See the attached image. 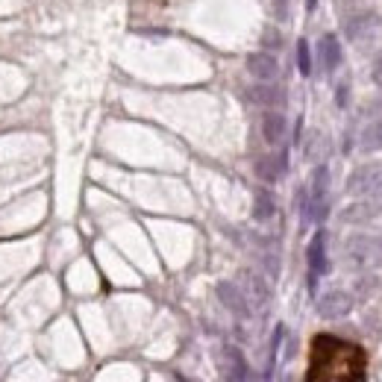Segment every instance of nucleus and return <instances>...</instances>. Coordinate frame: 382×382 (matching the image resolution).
I'll return each instance as SVG.
<instances>
[{"label":"nucleus","mask_w":382,"mask_h":382,"mask_svg":"<svg viewBox=\"0 0 382 382\" xmlns=\"http://www.w3.org/2000/svg\"><path fill=\"white\" fill-rule=\"evenodd\" d=\"M327 232L324 230H318L315 238H312V245H309V271H312V286H315V279L320 274H327Z\"/></svg>","instance_id":"obj_10"},{"label":"nucleus","mask_w":382,"mask_h":382,"mask_svg":"<svg viewBox=\"0 0 382 382\" xmlns=\"http://www.w3.org/2000/svg\"><path fill=\"white\" fill-rule=\"evenodd\" d=\"M361 150H382V118L373 120L371 127H365V133H361Z\"/></svg>","instance_id":"obj_17"},{"label":"nucleus","mask_w":382,"mask_h":382,"mask_svg":"<svg viewBox=\"0 0 382 382\" xmlns=\"http://www.w3.org/2000/svg\"><path fill=\"white\" fill-rule=\"evenodd\" d=\"M350 309H353V297L347 291H327L318 300V315L327 320L344 318V315H350Z\"/></svg>","instance_id":"obj_4"},{"label":"nucleus","mask_w":382,"mask_h":382,"mask_svg":"<svg viewBox=\"0 0 382 382\" xmlns=\"http://www.w3.org/2000/svg\"><path fill=\"white\" fill-rule=\"evenodd\" d=\"M379 30V15L376 12H356L350 18H344V33L353 42H361V38H373Z\"/></svg>","instance_id":"obj_5"},{"label":"nucleus","mask_w":382,"mask_h":382,"mask_svg":"<svg viewBox=\"0 0 382 382\" xmlns=\"http://www.w3.org/2000/svg\"><path fill=\"white\" fill-rule=\"evenodd\" d=\"M371 77H373V83L382 89V50H379V56L373 59V68H371Z\"/></svg>","instance_id":"obj_20"},{"label":"nucleus","mask_w":382,"mask_h":382,"mask_svg":"<svg viewBox=\"0 0 382 382\" xmlns=\"http://www.w3.org/2000/svg\"><path fill=\"white\" fill-rule=\"evenodd\" d=\"M238 288L245 291L247 303H253V306H265L268 300H271V291L265 286V279L259 276V274H253V271H241V286Z\"/></svg>","instance_id":"obj_8"},{"label":"nucleus","mask_w":382,"mask_h":382,"mask_svg":"<svg viewBox=\"0 0 382 382\" xmlns=\"http://www.w3.org/2000/svg\"><path fill=\"white\" fill-rule=\"evenodd\" d=\"M361 376H365V350L335 335H315L306 382H361Z\"/></svg>","instance_id":"obj_1"},{"label":"nucleus","mask_w":382,"mask_h":382,"mask_svg":"<svg viewBox=\"0 0 382 382\" xmlns=\"http://www.w3.org/2000/svg\"><path fill=\"white\" fill-rule=\"evenodd\" d=\"M247 71L256 77V79H262V83H268V79H274L279 74V62H276V56L262 50V53H250L247 56Z\"/></svg>","instance_id":"obj_9"},{"label":"nucleus","mask_w":382,"mask_h":382,"mask_svg":"<svg viewBox=\"0 0 382 382\" xmlns=\"http://www.w3.org/2000/svg\"><path fill=\"white\" fill-rule=\"evenodd\" d=\"M262 42H265V47H279V45H283V38H279V33L268 30V33L262 35Z\"/></svg>","instance_id":"obj_21"},{"label":"nucleus","mask_w":382,"mask_h":382,"mask_svg":"<svg viewBox=\"0 0 382 382\" xmlns=\"http://www.w3.org/2000/svg\"><path fill=\"white\" fill-rule=\"evenodd\" d=\"M286 133H288V120H286V115L268 112V115L262 118V135H265V142H268V145H279V142L286 138Z\"/></svg>","instance_id":"obj_15"},{"label":"nucleus","mask_w":382,"mask_h":382,"mask_svg":"<svg viewBox=\"0 0 382 382\" xmlns=\"http://www.w3.org/2000/svg\"><path fill=\"white\" fill-rule=\"evenodd\" d=\"M218 300L224 303L232 315H238V318H250V303H247V297H245V291H241L235 283H218Z\"/></svg>","instance_id":"obj_6"},{"label":"nucleus","mask_w":382,"mask_h":382,"mask_svg":"<svg viewBox=\"0 0 382 382\" xmlns=\"http://www.w3.org/2000/svg\"><path fill=\"white\" fill-rule=\"evenodd\" d=\"M318 56H320V65H324L327 71H335V68L341 65V42H338V35H335V33L320 35V42H318Z\"/></svg>","instance_id":"obj_13"},{"label":"nucleus","mask_w":382,"mask_h":382,"mask_svg":"<svg viewBox=\"0 0 382 382\" xmlns=\"http://www.w3.org/2000/svg\"><path fill=\"white\" fill-rule=\"evenodd\" d=\"M276 206H274V197L268 191H256V200H253V218L256 220H268L274 218Z\"/></svg>","instance_id":"obj_16"},{"label":"nucleus","mask_w":382,"mask_h":382,"mask_svg":"<svg viewBox=\"0 0 382 382\" xmlns=\"http://www.w3.org/2000/svg\"><path fill=\"white\" fill-rule=\"evenodd\" d=\"M297 68H300V74H312V53H309L306 38L297 42Z\"/></svg>","instance_id":"obj_19"},{"label":"nucleus","mask_w":382,"mask_h":382,"mask_svg":"<svg viewBox=\"0 0 382 382\" xmlns=\"http://www.w3.org/2000/svg\"><path fill=\"white\" fill-rule=\"evenodd\" d=\"M338 103H341V106L347 103V86H338Z\"/></svg>","instance_id":"obj_22"},{"label":"nucleus","mask_w":382,"mask_h":382,"mask_svg":"<svg viewBox=\"0 0 382 382\" xmlns=\"http://www.w3.org/2000/svg\"><path fill=\"white\" fill-rule=\"evenodd\" d=\"M306 6H309V9H315V0H306Z\"/></svg>","instance_id":"obj_23"},{"label":"nucleus","mask_w":382,"mask_h":382,"mask_svg":"<svg viewBox=\"0 0 382 382\" xmlns=\"http://www.w3.org/2000/svg\"><path fill=\"white\" fill-rule=\"evenodd\" d=\"M327 138L320 135V133H312L309 135V142H306V159H312V162H320V159H327Z\"/></svg>","instance_id":"obj_18"},{"label":"nucleus","mask_w":382,"mask_h":382,"mask_svg":"<svg viewBox=\"0 0 382 382\" xmlns=\"http://www.w3.org/2000/svg\"><path fill=\"white\" fill-rule=\"evenodd\" d=\"M344 256L356 268L379 265L382 262V241H376L371 235H353V238H347V245H344Z\"/></svg>","instance_id":"obj_3"},{"label":"nucleus","mask_w":382,"mask_h":382,"mask_svg":"<svg viewBox=\"0 0 382 382\" xmlns=\"http://www.w3.org/2000/svg\"><path fill=\"white\" fill-rule=\"evenodd\" d=\"M224 371H227V382H247V361L241 356L238 347H224Z\"/></svg>","instance_id":"obj_14"},{"label":"nucleus","mask_w":382,"mask_h":382,"mask_svg":"<svg viewBox=\"0 0 382 382\" xmlns=\"http://www.w3.org/2000/svg\"><path fill=\"white\" fill-rule=\"evenodd\" d=\"M288 162H286V153H274V156H262L256 162V176L265 179V183H276L279 176L286 174Z\"/></svg>","instance_id":"obj_12"},{"label":"nucleus","mask_w":382,"mask_h":382,"mask_svg":"<svg viewBox=\"0 0 382 382\" xmlns=\"http://www.w3.org/2000/svg\"><path fill=\"white\" fill-rule=\"evenodd\" d=\"M347 194L379 200L382 197V162H371V165L356 168L347 179Z\"/></svg>","instance_id":"obj_2"},{"label":"nucleus","mask_w":382,"mask_h":382,"mask_svg":"<svg viewBox=\"0 0 382 382\" xmlns=\"http://www.w3.org/2000/svg\"><path fill=\"white\" fill-rule=\"evenodd\" d=\"M245 100L247 103H253V106H279L283 103V91L279 89H274L271 83H256V86H250V89H245Z\"/></svg>","instance_id":"obj_11"},{"label":"nucleus","mask_w":382,"mask_h":382,"mask_svg":"<svg viewBox=\"0 0 382 382\" xmlns=\"http://www.w3.org/2000/svg\"><path fill=\"white\" fill-rule=\"evenodd\" d=\"M379 215H382V203L365 197V200H359V203H353L341 212V220H344V224H371V220H376Z\"/></svg>","instance_id":"obj_7"}]
</instances>
